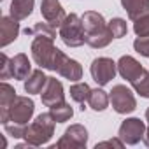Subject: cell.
<instances>
[{
  "label": "cell",
  "instance_id": "cell-1",
  "mask_svg": "<svg viewBox=\"0 0 149 149\" xmlns=\"http://www.w3.org/2000/svg\"><path fill=\"white\" fill-rule=\"evenodd\" d=\"M83 25L86 30V44L93 49L105 47L112 42L114 35L109 28V23L104 19V16L97 11H86L83 16Z\"/></svg>",
  "mask_w": 149,
  "mask_h": 149
},
{
  "label": "cell",
  "instance_id": "cell-2",
  "mask_svg": "<svg viewBox=\"0 0 149 149\" xmlns=\"http://www.w3.org/2000/svg\"><path fill=\"white\" fill-rule=\"evenodd\" d=\"M54 125H56V121L51 116V112L39 114L33 123L26 125L25 137H23L25 142L30 144L32 147H39V146L47 144L54 135Z\"/></svg>",
  "mask_w": 149,
  "mask_h": 149
},
{
  "label": "cell",
  "instance_id": "cell-3",
  "mask_svg": "<svg viewBox=\"0 0 149 149\" xmlns=\"http://www.w3.org/2000/svg\"><path fill=\"white\" fill-rule=\"evenodd\" d=\"M35 111V104L30 97H16L14 102L7 109H0V123H16V125H28Z\"/></svg>",
  "mask_w": 149,
  "mask_h": 149
},
{
  "label": "cell",
  "instance_id": "cell-4",
  "mask_svg": "<svg viewBox=\"0 0 149 149\" xmlns=\"http://www.w3.org/2000/svg\"><path fill=\"white\" fill-rule=\"evenodd\" d=\"M58 30V35L67 47H81L83 44H86V30L83 25V18H79L76 13L67 14Z\"/></svg>",
  "mask_w": 149,
  "mask_h": 149
},
{
  "label": "cell",
  "instance_id": "cell-5",
  "mask_svg": "<svg viewBox=\"0 0 149 149\" xmlns=\"http://www.w3.org/2000/svg\"><path fill=\"white\" fill-rule=\"evenodd\" d=\"M30 51H32L33 61L40 68L54 70L56 58H58V53H60V49L54 46V39L42 37V35H35V39H33V42L30 46Z\"/></svg>",
  "mask_w": 149,
  "mask_h": 149
},
{
  "label": "cell",
  "instance_id": "cell-6",
  "mask_svg": "<svg viewBox=\"0 0 149 149\" xmlns=\"http://www.w3.org/2000/svg\"><path fill=\"white\" fill-rule=\"evenodd\" d=\"M109 98H111L112 109L118 114H130V112H133L137 109V100H135L132 90L126 88L125 84L112 86V90L109 93Z\"/></svg>",
  "mask_w": 149,
  "mask_h": 149
},
{
  "label": "cell",
  "instance_id": "cell-7",
  "mask_svg": "<svg viewBox=\"0 0 149 149\" xmlns=\"http://www.w3.org/2000/svg\"><path fill=\"white\" fill-rule=\"evenodd\" d=\"M90 72H91L93 81H95L98 86H105V84H109V83L114 79L116 72H118V63H116L112 58L100 56V58H95V60L91 61Z\"/></svg>",
  "mask_w": 149,
  "mask_h": 149
},
{
  "label": "cell",
  "instance_id": "cell-8",
  "mask_svg": "<svg viewBox=\"0 0 149 149\" xmlns=\"http://www.w3.org/2000/svg\"><path fill=\"white\" fill-rule=\"evenodd\" d=\"M88 144V130L83 125H70L58 139V149H83Z\"/></svg>",
  "mask_w": 149,
  "mask_h": 149
},
{
  "label": "cell",
  "instance_id": "cell-9",
  "mask_svg": "<svg viewBox=\"0 0 149 149\" xmlns=\"http://www.w3.org/2000/svg\"><path fill=\"white\" fill-rule=\"evenodd\" d=\"M146 123L139 118H126L118 130V137L125 142V146H135L140 140H144L146 135Z\"/></svg>",
  "mask_w": 149,
  "mask_h": 149
},
{
  "label": "cell",
  "instance_id": "cell-10",
  "mask_svg": "<svg viewBox=\"0 0 149 149\" xmlns=\"http://www.w3.org/2000/svg\"><path fill=\"white\" fill-rule=\"evenodd\" d=\"M54 72L60 74L61 77L72 81V83H77L79 79H83V67H81V63L76 61V60H72V58H68L63 51L58 53Z\"/></svg>",
  "mask_w": 149,
  "mask_h": 149
},
{
  "label": "cell",
  "instance_id": "cell-11",
  "mask_svg": "<svg viewBox=\"0 0 149 149\" xmlns=\"http://www.w3.org/2000/svg\"><path fill=\"white\" fill-rule=\"evenodd\" d=\"M40 14L54 28H60V25L67 18L65 9L61 7L60 0H42V2H40Z\"/></svg>",
  "mask_w": 149,
  "mask_h": 149
},
{
  "label": "cell",
  "instance_id": "cell-12",
  "mask_svg": "<svg viewBox=\"0 0 149 149\" xmlns=\"http://www.w3.org/2000/svg\"><path fill=\"white\" fill-rule=\"evenodd\" d=\"M118 72H119V76H121L123 79H126V81L132 84L133 81H137L142 74L146 72V68H144L133 56L125 54V56H121V58L118 60Z\"/></svg>",
  "mask_w": 149,
  "mask_h": 149
},
{
  "label": "cell",
  "instance_id": "cell-13",
  "mask_svg": "<svg viewBox=\"0 0 149 149\" xmlns=\"http://www.w3.org/2000/svg\"><path fill=\"white\" fill-rule=\"evenodd\" d=\"M40 98H42V104H44L46 107H51V105H54V104L65 102L63 84H61L56 77H49L46 88H44L42 93H40Z\"/></svg>",
  "mask_w": 149,
  "mask_h": 149
},
{
  "label": "cell",
  "instance_id": "cell-14",
  "mask_svg": "<svg viewBox=\"0 0 149 149\" xmlns=\"http://www.w3.org/2000/svg\"><path fill=\"white\" fill-rule=\"evenodd\" d=\"M19 35V23L13 16H2L0 18V46L6 47L11 42H14Z\"/></svg>",
  "mask_w": 149,
  "mask_h": 149
},
{
  "label": "cell",
  "instance_id": "cell-15",
  "mask_svg": "<svg viewBox=\"0 0 149 149\" xmlns=\"http://www.w3.org/2000/svg\"><path fill=\"white\" fill-rule=\"evenodd\" d=\"M11 72H13V77L18 81H25L32 70V63L28 60V56L25 53H18L14 58H11Z\"/></svg>",
  "mask_w": 149,
  "mask_h": 149
},
{
  "label": "cell",
  "instance_id": "cell-16",
  "mask_svg": "<svg viewBox=\"0 0 149 149\" xmlns=\"http://www.w3.org/2000/svg\"><path fill=\"white\" fill-rule=\"evenodd\" d=\"M44 68H39V70H33L30 76L23 81V86H25V91L28 93V95H39V93H42V90L46 88V84H47V76L42 72Z\"/></svg>",
  "mask_w": 149,
  "mask_h": 149
},
{
  "label": "cell",
  "instance_id": "cell-17",
  "mask_svg": "<svg viewBox=\"0 0 149 149\" xmlns=\"http://www.w3.org/2000/svg\"><path fill=\"white\" fill-rule=\"evenodd\" d=\"M121 6L132 21L149 13V0H121Z\"/></svg>",
  "mask_w": 149,
  "mask_h": 149
},
{
  "label": "cell",
  "instance_id": "cell-18",
  "mask_svg": "<svg viewBox=\"0 0 149 149\" xmlns=\"http://www.w3.org/2000/svg\"><path fill=\"white\" fill-rule=\"evenodd\" d=\"M33 6H35V0H13L9 13L14 19L21 21V19H26L32 14Z\"/></svg>",
  "mask_w": 149,
  "mask_h": 149
},
{
  "label": "cell",
  "instance_id": "cell-19",
  "mask_svg": "<svg viewBox=\"0 0 149 149\" xmlns=\"http://www.w3.org/2000/svg\"><path fill=\"white\" fill-rule=\"evenodd\" d=\"M88 104H90V107L93 109V111H97V112H102V111H105L107 107H109V104H111V98H109V95L102 90V86L100 88H95V90H91V93H90V98H88Z\"/></svg>",
  "mask_w": 149,
  "mask_h": 149
},
{
  "label": "cell",
  "instance_id": "cell-20",
  "mask_svg": "<svg viewBox=\"0 0 149 149\" xmlns=\"http://www.w3.org/2000/svg\"><path fill=\"white\" fill-rule=\"evenodd\" d=\"M49 112L51 116L54 118L56 123H67L72 116H74V109L70 107V104L67 102H60V104H54L49 107Z\"/></svg>",
  "mask_w": 149,
  "mask_h": 149
},
{
  "label": "cell",
  "instance_id": "cell-21",
  "mask_svg": "<svg viewBox=\"0 0 149 149\" xmlns=\"http://www.w3.org/2000/svg\"><path fill=\"white\" fill-rule=\"evenodd\" d=\"M90 93H91V88H90L86 83H79V81H77L76 84L70 86V98H72L74 102H77V104L88 102Z\"/></svg>",
  "mask_w": 149,
  "mask_h": 149
},
{
  "label": "cell",
  "instance_id": "cell-22",
  "mask_svg": "<svg viewBox=\"0 0 149 149\" xmlns=\"http://www.w3.org/2000/svg\"><path fill=\"white\" fill-rule=\"evenodd\" d=\"M26 35H42V37H49V39H56V30L53 25L46 23H35L33 28H26L25 30Z\"/></svg>",
  "mask_w": 149,
  "mask_h": 149
},
{
  "label": "cell",
  "instance_id": "cell-23",
  "mask_svg": "<svg viewBox=\"0 0 149 149\" xmlns=\"http://www.w3.org/2000/svg\"><path fill=\"white\" fill-rule=\"evenodd\" d=\"M18 95H16V90L9 84V83H2L0 84V109H7L13 102H14V98H16Z\"/></svg>",
  "mask_w": 149,
  "mask_h": 149
},
{
  "label": "cell",
  "instance_id": "cell-24",
  "mask_svg": "<svg viewBox=\"0 0 149 149\" xmlns=\"http://www.w3.org/2000/svg\"><path fill=\"white\" fill-rule=\"evenodd\" d=\"M132 88H133V91L139 93L140 97L149 98V72H147V70L142 74V76H140L137 81L132 83Z\"/></svg>",
  "mask_w": 149,
  "mask_h": 149
},
{
  "label": "cell",
  "instance_id": "cell-25",
  "mask_svg": "<svg viewBox=\"0 0 149 149\" xmlns=\"http://www.w3.org/2000/svg\"><path fill=\"white\" fill-rule=\"evenodd\" d=\"M133 32L137 37H149V13L142 14L133 21Z\"/></svg>",
  "mask_w": 149,
  "mask_h": 149
},
{
  "label": "cell",
  "instance_id": "cell-26",
  "mask_svg": "<svg viewBox=\"0 0 149 149\" xmlns=\"http://www.w3.org/2000/svg\"><path fill=\"white\" fill-rule=\"evenodd\" d=\"M109 28L114 35V39H123L128 32V26H126V21L123 18H112L109 21Z\"/></svg>",
  "mask_w": 149,
  "mask_h": 149
},
{
  "label": "cell",
  "instance_id": "cell-27",
  "mask_svg": "<svg viewBox=\"0 0 149 149\" xmlns=\"http://www.w3.org/2000/svg\"><path fill=\"white\" fill-rule=\"evenodd\" d=\"M13 72H11V58L6 53H0V79H11Z\"/></svg>",
  "mask_w": 149,
  "mask_h": 149
},
{
  "label": "cell",
  "instance_id": "cell-28",
  "mask_svg": "<svg viewBox=\"0 0 149 149\" xmlns=\"http://www.w3.org/2000/svg\"><path fill=\"white\" fill-rule=\"evenodd\" d=\"M133 49L140 54L149 58V37H137L133 42Z\"/></svg>",
  "mask_w": 149,
  "mask_h": 149
},
{
  "label": "cell",
  "instance_id": "cell-29",
  "mask_svg": "<svg viewBox=\"0 0 149 149\" xmlns=\"http://www.w3.org/2000/svg\"><path fill=\"white\" fill-rule=\"evenodd\" d=\"M4 128H6V132H7L11 137H14V139H23V137H25V130H26V125L7 123V125H4Z\"/></svg>",
  "mask_w": 149,
  "mask_h": 149
},
{
  "label": "cell",
  "instance_id": "cell-30",
  "mask_svg": "<svg viewBox=\"0 0 149 149\" xmlns=\"http://www.w3.org/2000/svg\"><path fill=\"white\" fill-rule=\"evenodd\" d=\"M125 146V142L118 137V139H111V140H104V142H98L95 147L97 149H100V147H118V149H121Z\"/></svg>",
  "mask_w": 149,
  "mask_h": 149
},
{
  "label": "cell",
  "instance_id": "cell-31",
  "mask_svg": "<svg viewBox=\"0 0 149 149\" xmlns=\"http://www.w3.org/2000/svg\"><path fill=\"white\" fill-rule=\"evenodd\" d=\"M146 119H147V128H146V135H144V144L149 147V107L146 111Z\"/></svg>",
  "mask_w": 149,
  "mask_h": 149
}]
</instances>
